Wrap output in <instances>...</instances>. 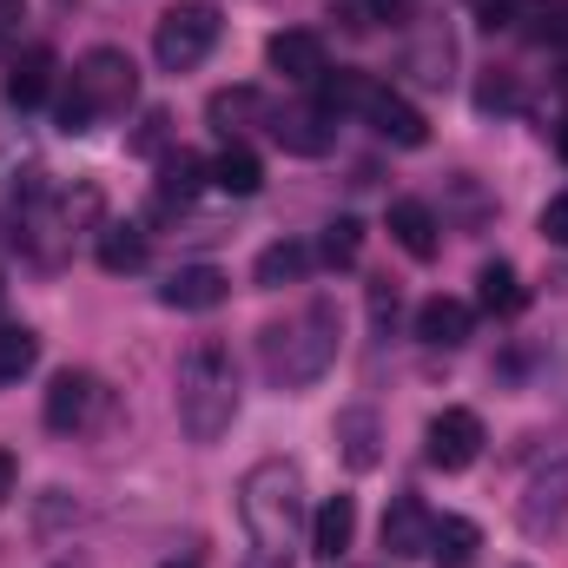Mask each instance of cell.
<instances>
[{
    "instance_id": "cell-18",
    "label": "cell",
    "mask_w": 568,
    "mask_h": 568,
    "mask_svg": "<svg viewBox=\"0 0 568 568\" xmlns=\"http://www.w3.org/2000/svg\"><path fill=\"white\" fill-rule=\"evenodd\" d=\"M436 232H443V225H436V212H429L424 199H397V205H390V239H397L417 265L436 258V245H443Z\"/></svg>"
},
{
    "instance_id": "cell-39",
    "label": "cell",
    "mask_w": 568,
    "mask_h": 568,
    "mask_svg": "<svg viewBox=\"0 0 568 568\" xmlns=\"http://www.w3.org/2000/svg\"><path fill=\"white\" fill-rule=\"evenodd\" d=\"M0 297H7V284H0Z\"/></svg>"
},
{
    "instance_id": "cell-17",
    "label": "cell",
    "mask_w": 568,
    "mask_h": 568,
    "mask_svg": "<svg viewBox=\"0 0 568 568\" xmlns=\"http://www.w3.org/2000/svg\"><path fill=\"white\" fill-rule=\"evenodd\" d=\"M351 542H357V503H351V496H331V503L311 516V556H317V562H337Z\"/></svg>"
},
{
    "instance_id": "cell-10",
    "label": "cell",
    "mask_w": 568,
    "mask_h": 568,
    "mask_svg": "<svg viewBox=\"0 0 568 568\" xmlns=\"http://www.w3.org/2000/svg\"><path fill=\"white\" fill-rule=\"evenodd\" d=\"M265 60L278 67L284 80H297V87H317V80L331 73V60H324V40H317L311 27H284V33H272Z\"/></svg>"
},
{
    "instance_id": "cell-1",
    "label": "cell",
    "mask_w": 568,
    "mask_h": 568,
    "mask_svg": "<svg viewBox=\"0 0 568 568\" xmlns=\"http://www.w3.org/2000/svg\"><path fill=\"white\" fill-rule=\"evenodd\" d=\"M239 523L252 536V556L245 568H291V549H297V529H304V476L297 463H252L245 483H239Z\"/></svg>"
},
{
    "instance_id": "cell-4",
    "label": "cell",
    "mask_w": 568,
    "mask_h": 568,
    "mask_svg": "<svg viewBox=\"0 0 568 568\" xmlns=\"http://www.w3.org/2000/svg\"><path fill=\"white\" fill-rule=\"evenodd\" d=\"M212 47H219V13H212L205 0L172 7V13L159 20V33H152V53H159V67H165V73H192Z\"/></svg>"
},
{
    "instance_id": "cell-28",
    "label": "cell",
    "mask_w": 568,
    "mask_h": 568,
    "mask_svg": "<svg viewBox=\"0 0 568 568\" xmlns=\"http://www.w3.org/2000/svg\"><path fill=\"white\" fill-rule=\"evenodd\" d=\"M258 106H265V100H258L252 87H232V93H219V100H212V120H219V126L232 133V126H239V120H252Z\"/></svg>"
},
{
    "instance_id": "cell-8",
    "label": "cell",
    "mask_w": 568,
    "mask_h": 568,
    "mask_svg": "<svg viewBox=\"0 0 568 568\" xmlns=\"http://www.w3.org/2000/svg\"><path fill=\"white\" fill-rule=\"evenodd\" d=\"M424 456L436 469H469L476 456H483V417L476 410H463V404H449V410H436L424 429Z\"/></svg>"
},
{
    "instance_id": "cell-2",
    "label": "cell",
    "mask_w": 568,
    "mask_h": 568,
    "mask_svg": "<svg viewBox=\"0 0 568 568\" xmlns=\"http://www.w3.org/2000/svg\"><path fill=\"white\" fill-rule=\"evenodd\" d=\"M337 344H344V317H337V304H304L297 317H284V324H265V337H258V357H265V377L278 384V390H304V384H317L331 364H337Z\"/></svg>"
},
{
    "instance_id": "cell-7",
    "label": "cell",
    "mask_w": 568,
    "mask_h": 568,
    "mask_svg": "<svg viewBox=\"0 0 568 568\" xmlns=\"http://www.w3.org/2000/svg\"><path fill=\"white\" fill-rule=\"evenodd\" d=\"M100 404H106V390H100V377H93V371H60V377L47 384L40 417H47V429L73 436V429H87L93 417H100Z\"/></svg>"
},
{
    "instance_id": "cell-14",
    "label": "cell",
    "mask_w": 568,
    "mask_h": 568,
    "mask_svg": "<svg viewBox=\"0 0 568 568\" xmlns=\"http://www.w3.org/2000/svg\"><path fill=\"white\" fill-rule=\"evenodd\" d=\"M469 324H476V311H469L463 297H424V304H417V337H424L429 351L469 344Z\"/></svg>"
},
{
    "instance_id": "cell-21",
    "label": "cell",
    "mask_w": 568,
    "mask_h": 568,
    "mask_svg": "<svg viewBox=\"0 0 568 568\" xmlns=\"http://www.w3.org/2000/svg\"><path fill=\"white\" fill-rule=\"evenodd\" d=\"M212 185H219V192H232V199H252V192L265 185V165H258V152L232 140L219 159H212Z\"/></svg>"
},
{
    "instance_id": "cell-30",
    "label": "cell",
    "mask_w": 568,
    "mask_h": 568,
    "mask_svg": "<svg viewBox=\"0 0 568 568\" xmlns=\"http://www.w3.org/2000/svg\"><path fill=\"white\" fill-rule=\"evenodd\" d=\"M67 516H73V523H80V503H73V496H67V489H47V509H40V536H53V529H60V523H67Z\"/></svg>"
},
{
    "instance_id": "cell-13",
    "label": "cell",
    "mask_w": 568,
    "mask_h": 568,
    "mask_svg": "<svg viewBox=\"0 0 568 568\" xmlns=\"http://www.w3.org/2000/svg\"><path fill=\"white\" fill-rule=\"evenodd\" d=\"M272 140L284 152H297V159H324L331 152V113L324 106H291V113H272Z\"/></svg>"
},
{
    "instance_id": "cell-22",
    "label": "cell",
    "mask_w": 568,
    "mask_h": 568,
    "mask_svg": "<svg viewBox=\"0 0 568 568\" xmlns=\"http://www.w3.org/2000/svg\"><path fill=\"white\" fill-rule=\"evenodd\" d=\"M145 252H152V239H145L140 225H100V272L126 278V272L145 265Z\"/></svg>"
},
{
    "instance_id": "cell-38",
    "label": "cell",
    "mask_w": 568,
    "mask_h": 568,
    "mask_svg": "<svg viewBox=\"0 0 568 568\" xmlns=\"http://www.w3.org/2000/svg\"><path fill=\"white\" fill-rule=\"evenodd\" d=\"M165 568H192V562H165Z\"/></svg>"
},
{
    "instance_id": "cell-23",
    "label": "cell",
    "mask_w": 568,
    "mask_h": 568,
    "mask_svg": "<svg viewBox=\"0 0 568 568\" xmlns=\"http://www.w3.org/2000/svg\"><path fill=\"white\" fill-rule=\"evenodd\" d=\"M371 93H377V80H371V73H351V67H337V73L317 80V106H324L331 120H337V113H364Z\"/></svg>"
},
{
    "instance_id": "cell-24",
    "label": "cell",
    "mask_w": 568,
    "mask_h": 568,
    "mask_svg": "<svg viewBox=\"0 0 568 568\" xmlns=\"http://www.w3.org/2000/svg\"><path fill=\"white\" fill-rule=\"evenodd\" d=\"M311 245H297V239H278V245H265L258 252V265H252V278L265 284V291H278V284H297L304 272H311Z\"/></svg>"
},
{
    "instance_id": "cell-11",
    "label": "cell",
    "mask_w": 568,
    "mask_h": 568,
    "mask_svg": "<svg viewBox=\"0 0 568 568\" xmlns=\"http://www.w3.org/2000/svg\"><path fill=\"white\" fill-rule=\"evenodd\" d=\"M331 443H337V456H344V469H377L384 463V424H377V410H337V424H331Z\"/></svg>"
},
{
    "instance_id": "cell-32",
    "label": "cell",
    "mask_w": 568,
    "mask_h": 568,
    "mask_svg": "<svg viewBox=\"0 0 568 568\" xmlns=\"http://www.w3.org/2000/svg\"><path fill=\"white\" fill-rule=\"evenodd\" d=\"M20 27H27V7L20 0H0V60L20 47Z\"/></svg>"
},
{
    "instance_id": "cell-29",
    "label": "cell",
    "mask_w": 568,
    "mask_h": 568,
    "mask_svg": "<svg viewBox=\"0 0 568 568\" xmlns=\"http://www.w3.org/2000/svg\"><path fill=\"white\" fill-rule=\"evenodd\" d=\"M93 120H100V113L87 106V93L67 87V93H60V133H93Z\"/></svg>"
},
{
    "instance_id": "cell-31",
    "label": "cell",
    "mask_w": 568,
    "mask_h": 568,
    "mask_svg": "<svg viewBox=\"0 0 568 568\" xmlns=\"http://www.w3.org/2000/svg\"><path fill=\"white\" fill-rule=\"evenodd\" d=\"M542 239H549V245H562V252H568V192H556V199L542 205Z\"/></svg>"
},
{
    "instance_id": "cell-20",
    "label": "cell",
    "mask_w": 568,
    "mask_h": 568,
    "mask_svg": "<svg viewBox=\"0 0 568 568\" xmlns=\"http://www.w3.org/2000/svg\"><path fill=\"white\" fill-rule=\"evenodd\" d=\"M199 185H212V165H205L199 152H165V159H159V205H165V212L185 205V199H199Z\"/></svg>"
},
{
    "instance_id": "cell-25",
    "label": "cell",
    "mask_w": 568,
    "mask_h": 568,
    "mask_svg": "<svg viewBox=\"0 0 568 568\" xmlns=\"http://www.w3.org/2000/svg\"><path fill=\"white\" fill-rule=\"evenodd\" d=\"M476 304L489 311V317H516L523 304H529V291H523V278H516V265H483V278H476Z\"/></svg>"
},
{
    "instance_id": "cell-19",
    "label": "cell",
    "mask_w": 568,
    "mask_h": 568,
    "mask_svg": "<svg viewBox=\"0 0 568 568\" xmlns=\"http://www.w3.org/2000/svg\"><path fill=\"white\" fill-rule=\"evenodd\" d=\"M476 549H483V529L469 516H436L429 523V562L436 568H469Z\"/></svg>"
},
{
    "instance_id": "cell-37",
    "label": "cell",
    "mask_w": 568,
    "mask_h": 568,
    "mask_svg": "<svg viewBox=\"0 0 568 568\" xmlns=\"http://www.w3.org/2000/svg\"><path fill=\"white\" fill-rule=\"evenodd\" d=\"M556 152H562V159H568V120H562V126H556Z\"/></svg>"
},
{
    "instance_id": "cell-9",
    "label": "cell",
    "mask_w": 568,
    "mask_h": 568,
    "mask_svg": "<svg viewBox=\"0 0 568 568\" xmlns=\"http://www.w3.org/2000/svg\"><path fill=\"white\" fill-rule=\"evenodd\" d=\"M232 297V278L219 265H179L172 278L159 284V304L165 311H219Z\"/></svg>"
},
{
    "instance_id": "cell-27",
    "label": "cell",
    "mask_w": 568,
    "mask_h": 568,
    "mask_svg": "<svg viewBox=\"0 0 568 568\" xmlns=\"http://www.w3.org/2000/svg\"><path fill=\"white\" fill-rule=\"evenodd\" d=\"M357 252H364V225H357V219H331V225H324L317 258H324V265H351Z\"/></svg>"
},
{
    "instance_id": "cell-6",
    "label": "cell",
    "mask_w": 568,
    "mask_h": 568,
    "mask_svg": "<svg viewBox=\"0 0 568 568\" xmlns=\"http://www.w3.org/2000/svg\"><path fill=\"white\" fill-rule=\"evenodd\" d=\"M516 523H523V536H556L568 523V456L542 463V469L529 476V489H523V503H516Z\"/></svg>"
},
{
    "instance_id": "cell-12",
    "label": "cell",
    "mask_w": 568,
    "mask_h": 568,
    "mask_svg": "<svg viewBox=\"0 0 568 568\" xmlns=\"http://www.w3.org/2000/svg\"><path fill=\"white\" fill-rule=\"evenodd\" d=\"M429 516L417 496H397L390 509H384V549H390V562H417V556H429Z\"/></svg>"
},
{
    "instance_id": "cell-33",
    "label": "cell",
    "mask_w": 568,
    "mask_h": 568,
    "mask_svg": "<svg viewBox=\"0 0 568 568\" xmlns=\"http://www.w3.org/2000/svg\"><path fill=\"white\" fill-rule=\"evenodd\" d=\"M165 126H172V120H165V113H145V126H140V152H159V159H165Z\"/></svg>"
},
{
    "instance_id": "cell-36",
    "label": "cell",
    "mask_w": 568,
    "mask_h": 568,
    "mask_svg": "<svg viewBox=\"0 0 568 568\" xmlns=\"http://www.w3.org/2000/svg\"><path fill=\"white\" fill-rule=\"evenodd\" d=\"M556 13H562V20L549 27V40H568V0H562V7H556Z\"/></svg>"
},
{
    "instance_id": "cell-26",
    "label": "cell",
    "mask_w": 568,
    "mask_h": 568,
    "mask_svg": "<svg viewBox=\"0 0 568 568\" xmlns=\"http://www.w3.org/2000/svg\"><path fill=\"white\" fill-rule=\"evenodd\" d=\"M40 364V337L27 324H0V384H20Z\"/></svg>"
},
{
    "instance_id": "cell-3",
    "label": "cell",
    "mask_w": 568,
    "mask_h": 568,
    "mask_svg": "<svg viewBox=\"0 0 568 568\" xmlns=\"http://www.w3.org/2000/svg\"><path fill=\"white\" fill-rule=\"evenodd\" d=\"M239 417V364L219 337H199L179 357V429L192 443H219Z\"/></svg>"
},
{
    "instance_id": "cell-5",
    "label": "cell",
    "mask_w": 568,
    "mask_h": 568,
    "mask_svg": "<svg viewBox=\"0 0 568 568\" xmlns=\"http://www.w3.org/2000/svg\"><path fill=\"white\" fill-rule=\"evenodd\" d=\"M73 87L87 93L93 113H126V106L140 100V67H133V53H120V47H93V53L80 60V73H73Z\"/></svg>"
},
{
    "instance_id": "cell-16",
    "label": "cell",
    "mask_w": 568,
    "mask_h": 568,
    "mask_svg": "<svg viewBox=\"0 0 568 568\" xmlns=\"http://www.w3.org/2000/svg\"><path fill=\"white\" fill-rule=\"evenodd\" d=\"M53 47H27V53H13V67H7V106H40L47 100V87H53Z\"/></svg>"
},
{
    "instance_id": "cell-34",
    "label": "cell",
    "mask_w": 568,
    "mask_h": 568,
    "mask_svg": "<svg viewBox=\"0 0 568 568\" xmlns=\"http://www.w3.org/2000/svg\"><path fill=\"white\" fill-rule=\"evenodd\" d=\"M13 483H20V456H13V449H0V509L13 503Z\"/></svg>"
},
{
    "instance_id": "cell-35",
    "label": "cell",
    "mask_w": 568,
    "mask_h": 568,
    "mask_svg": "<svg viewBox=\"0 0 568 568\" xmlns=\"http://www.w3.org/2000/svg\"><path fill=\"white\" fill-rule=\"evenodd\" d=\"M371 13H377V20H404V13H410V0H371Z\"/></svg>"
},
{
    "instance_id": "cell-15",
    "label": "cell",
    "mask_w": 568,
    "mask_h": 568,
    "mask_svg": "<svg viewBox=\"0 0 568 568\" xmlns=\"http://www.w3.org/2000/svg\"><path fill=\"white\" fill-rule=\"evenodd\" d=\"M364 120H371V126H377L390 145H424L429 140V120L410 106V100H404V93H390V87H377V93H371Z\"/></svg>"
}]
</instances>
